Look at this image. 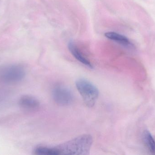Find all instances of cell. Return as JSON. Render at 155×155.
Masks as SVG:
<instances>
[{"label": "cell", "instance_id": "6da1fadb", "mask_svg": "<svg viewBox=\"0 0 155 155\" xmlns=\"http://www.w3.org/2000/svg\"><path fill=\"white\" fill-rule=\"evenodd\" d=\"M93 141V137L90 135H82L54 148L58 155H87L89 154Z\"/></svg>", "mask_w": 155, "mask_h": 155}, {"label": "cell", "instance_id": "7a4b0ae2", "mask_svg": "<svg viewBox=\"0 0 155 155\" xmlns=\"http://www.w3.org/2000/svg\"><path fill=\"white\" fill-rule=\"evenodd\" d=\"M77 90L87 107H93L95 104L99 96L97 87L88 80L79 79L75 83Z\"/></svg>", "mask_w": 155, "mask_h": 155}, {"label": "cell", "instance_id": "3957f363", "mask_svg": "<svg viewBox=\"0 0 155 155\" xmlns=\"http://www.w3.org/2000/svg\"><path fill=\"white\" fill-rule=\"evenodd\" d=\"M25 71L20 65L8 66L0 72V79L7 83H14L21 82L24 78Z\"/></svg>", "mask_w": 155, "mask_h": 155}, {"label": "cell", "instance_id": "277c9868", "mask_svg": "<svg viewBox=\"0 0 155 155\" xmlns=\"http://www.w3.org/2000/svg\"><path fill=\"white\" fill-rule=\"evenodd\" d=\"M54 101L61 106H66L71 104L74 99V96L71 90L62 85L55 86L52 91Z\"/></svg>", "mask_w": 155, "mask_h": 155}, {"label": "cell", "instance_id": "5b68a950", "mask_svg": "<svg viewBox=\"0 0 155 155\" xmlns=\"http://www.w3.org/2000/svg\"><path fill=\"white\" fill-rule=\"evenodd\" d=\"M19 104L23 109L27 111H34L40 107L39 100L31 95H24L19 99Z\"/></svg>", "mask_w": 155, "mask_h": 155}, {"label": "cell", "instance_id": "8992f818", "mask_svg": "<svg viewBox=\"0 0 155 155\" xmlns=\"http://www.w3.org/2000/svg\"><path fill=\"white\" fill-rule=\"evenodd\" d=\"M105 36L110 40L115 41L127 47L133 48L134 45L130 40L124 35L115 32H107L105 33Z\"/></svg>", "mask_w": 155, "mask_h": 155}, {"label": "cell", "instance_id": "52a82bcc", "mask_svg": "<svg viewBox=\"0 0 155 155\" xmlns=\"http://www.w3.org/2000/svg\"><path fill=\"white\" fill-rule=\"evenodd\" d=\"M68 48L70 52L76 58L78 61L82 63L84 65L86 66L87 67L93 68V66L90 61L87 59L78 50L77 46L73 42H70L68 44Z\"/></svg>", "mask_w": 155, "mask_h": 155}, {"label": "cell", "instance_id": "ba28073f", "mask_svg": "<svg viewBox=\"0 0 155 155\" xmlns=\"http://www.w3.org/2000/svg\"><path fill=\"white\" fill-rule=\"evenodd\" d=\"M34 153L38 155H58L54 147L38 146L35 149Z\"/></svg>", "mask_w": 155, "mask_h": 155}, {"label": "cell", "instance_id": "9c48e42d", "mask_svg": "<svg viewBox=\"0 0 155 155\" xmlns=\"http://www.w3.org/2000/svg\"><path fill=\"white\" fill-rule=\"evenodd\" d=\"M144 138L146 144L150 152L153 154H155V141L153 136L149 132H146L144 134Z\"/></svg>", "mask_w": 155, "mask_h": 155}]
</instances>
